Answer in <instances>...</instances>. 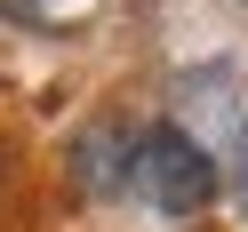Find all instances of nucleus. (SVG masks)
Masks as SVG:
<instances>
[{
    "label": "nucleus",
    "instance_id": "nucleus-1",
    "mask_svg": "<svg viewBox=\"0 0 248 232\" xmlns=\"http://www.w3.org/2000/svg\"><path fill=\"white\" fill-rule=\"evenodd\" d=\"M136 192L160 216H200L216 200V160L200 152V136H184L176 120H160V128L136 136Z\"/></svg>",
    "mask_w": 248,
    "mask_h": 232
},
{
    "label": "nucleus",
    "instance_id": "nucleus-2",
    "mask_svg": "<svg viewBox=\"0 0 248 232\" xmlns=\"http://www.w3.org/2000/svg\"><path fill=\"white\" fill-rule=\"evenodd\" d=\"M72 176H80V192H120V184H136V136L120 128V120L80 128V144H72Z\"/></svg>",
    "mask_w": 248,
    "mask_h": 232
},
{
    "label": "nucleus",
    "instance_id": "nucleus-3",
    "mask_svg": "<svg viewBox=\"0 0 248 232\" xmlns=\"http://www.w3.org/2000/svg\"><path fill=\"white\" fill-rule=\"evenodd\" d=\"M240 208H248V128H240Z\"/></svg>",
    "mask_w": 248,
    "mask_h": 232
},
{
    "label": "nucleus",
    "instance_id": "nucleus-4",
    "mask_svg": "<svg viewBox=\"0 0 248 232\" xmlns=\"http://www.w3.org/2000/svg\"><path fill=\"white\" fill-rule=\"evenodd\" d=\"M0 16H32V0H0Z\"/></svg>",
    "mask_w": 248,
    "mask_h": 232
}]
</instances>
